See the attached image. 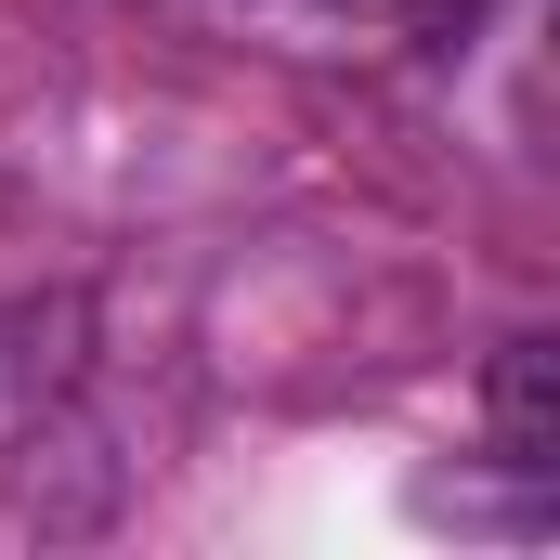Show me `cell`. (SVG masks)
<instances>
[{
	"label": "cell",
	"mask_w": 560,
	"mask_h": 560,
	"mask_svg": "<svg viewBox=\"0 0 560 560\" xmlns=\"http://www.w3.org/2000/svg\"><path fill=\"white\" fill-rule=\"evenodd\" d=\"M339 26H430V39H456L469 26V0H326Z\"/></svg>",
	"instance_id": "cell-2"
},
{
	"label": "cell",
	"mask_w": 560,
	"mask_h": 560,
	"mask_svg": "<svg viewBox=\"0 0 560 560\" xmlns=\"http://www.w3.org/2000/svg\"><path fill=\"white\" fill-rule=\"evenodd\" d=\"M482 430H495L509 469H548V456H560V339H509V352H495Z\"/></svg>",
	"instance_id": "cell-1"
}]
</instances>
